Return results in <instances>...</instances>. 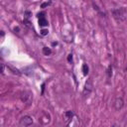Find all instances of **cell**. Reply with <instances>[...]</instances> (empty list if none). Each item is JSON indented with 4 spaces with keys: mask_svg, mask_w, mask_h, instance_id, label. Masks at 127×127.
Returning <instances> with one entry per match:
<instances>
[{
    "mask_svg": "<svg viewBox=\"0 0 127 127\" xmlns=\"http://www.w3.org/2000/svg\"><path fill=\"white\" fill-rule=\"evenodd\" d=\"M112 13V16L113 18L117 21V22H123L126 17H127V11L124 7H121V8H117V9H113L111 11Z\"/></svg>",
    "mask_w": 127,
    "mask_h": 127,
    "instance_id": "cell-1",
    "label": "cell"
},
{
    "mask_svg": "<svg viewBox=\"0 0 127 127\" xmlns=\"http://www.w3.org/2000/svg\"><path fill=\"white\" fill-rule=\"evenodd\" d=\"M93 90V84H92V81L91 80H87L85 82V85L83 87V90H82V95L83 96H87L91 93V91Z\"/></svg>",
    "mask_w": 127,
    "mask_h": 127,
    "instance_id": "cell-2",
    "label": "cell"
},
{
    "mask_svg": "<svg viewBox=\"0 0 127 127\" xmlns=\"http://www.w3.org/2000/svg\"><path fill=\"white\" fill-rule=\"evenodd\" d=\"M32 124H33V118H32L31 116H29V115L23 116V117L20 119V121H19V125H20V126H24V127L30 126V125H32Z\"/></svg>",
    "mask_w": 127,
    "mask_h": 127,
    "instance_id": "cell-3",
    "label": "cell"
},
{
    "mask_svg": "<svg viewBox=\"0 0 127 127\" xmlns=\"http://www.w3.org/2000/svg\"><path fill=\"white\" fill-rule=\"evenodd\" d=\"M20 98H21V100H22L24 103L29 104V103H31V101H32V99H33V94H32L30 91H24V92L21 93Z\"/></svg>",
    "mask_w": 127,
    "mask_h": 127,
    "instance_id": "cell-4",
    "label": "cell"
},
{
    "mask_svg": "<svg viewBox=\"0 0 127 127\" xmlns=\"http://www.w3.org/2000/svg\"><path fill=\"white\" fill-rule=\"evenodd\" d=\"M73 117H74V113H73V111H71V110L65 111V112L64 113V120L65 121V124H66V125H68L69 121H71Z\"/></svg>",
    "mask_w": 127,
    "mask_h": 127,
    "instance_id": "cell-5",
    "label": "cell"
},
{
    "mask_svg": "<svg viewBox=\"0 0 127 127\" xmlns=\"http://www.w3.org/2000/svg\"><path fill=\"white\" fill-rule=\"evenodd\" d=\"M124 105V100L121 98V97H117L115 100H114V103H113V106L116 110H120Z\"/></svg>",
    "mask_w": 127,
    "mask_h": 127,
    "instance_id": "cell-6",
    "label": "cell"
},
{
    "mask_svg": "<svg viewBox=\"0 0 127 127\" xmlns=\"http://www.w3.org/2000/svg\"><path fill=\"white\" fill-rule=\"evenodd\" d=\"M38 18H39V25L40 26H42V27H44V26H48L49 24H48V21L46 20V18H45V13H39L38 14Z\"/></svg>",
    "mask_w": 127,
    "mask_h": 127,
    "instance_id": "cell-7",
    "label": "cell"
},
{
    "mask_svg": "<svg viewBox=\"0 0 127 127\" xmlns=\"http://www.w3.org/2000/svg\"><path fill=\"white\" fill-rule=\"evenodd\" d=\"M43 54H44L45 56H50V55L52 54V50H51V48L44 47V48H43Z\"/></svg>",
    "mask_w": 127,
    "mask_h": 127,
    "instance_id": "cell-8",
    "label": "cell"
},
{
    "mask_svg": "<svg viewBox=\"0 0 127 127\" xmlns=\"http://www.w3.org/2000/svg\"><path fill=\"white\" fill-rule=\"evenodd\" d=\"M31 16H32V13L30 11H25V13H24V19L25 20H29Z\"/></svg>",
    "mask_w": 127,
    "mask_h": 127,
    "instance_id": "cell-9",
    "label": "cell"
},
{
    "mask_svg": "<svg viewBox=\"0 0 127 127\" xmlns=\"http://www.w3.org/2000/svg\"><path fill=\"white\" fill-rule=\"evenodd\" d=\"M82 71H83V74L84 75H87V73H88V66H87V64H83L82 65Z\"/></svg>",
    "mask_w": 127,
    "mask_h": 127,
    "instance_id": "cell-10",
    "label": "cell"
},
{
    "mask_svg": "<svg viewBox=\"0 0 127 127\" xmlns=\"http://www.w3.org/2000/svg\"><path fill=\"white\" fill-rule=\"evenodd\" d=\"M107 74H108V77H111L112 76V65H109L108 68H107Z\"/></svg>",
    "mask_w": 127,
    "mask_h": 127,
    "instance_id": "cell-11",
    "label": "cell"
},
{
    "mask_svg": "<svg viewBox=\"0 0 127 127\" xmlns=\"http://www.w3.org/2000/svg\"><path fill=\"white\" fill-rule=\"evenodd\" d=\"M9 68H10V69H11V70H12L14 73H17V74H20V73H21V72H20V71H19L17 68H14L12 65H9Z\"/></svg>",
    "mask_w": 127,
    "mask_h": 127,
    "instance_id": "cell-12",
    "label": "cell"
},
{
    "mask_svg": "<svg viewBox=\"0 0 127 127\" xmlns=\"http://www.w3.org/2000/svg\"><path fill=\"white\" fill-rule=\"evenodd\" d=\"M48 33H49V31H48V30H46V29H43V30L41 31V35H43V36L48 35Z\"/></svg>",
    "mask_w": 127,
    "mask_h": 127,
    "instance_id": "cell-13",
    "label": "cell"
},
{
    "mask_svg": "<svg viewBox=\"0 0 127 127\" xmlns=\"http://www.w3.org/2000/svg\"><path fill=\"white\" fill-rule=\"evenodd\" d=\"M67 61H68V63H71V62H72V55H71V54L68 55V57H67Z\"/></svg>",
    "mask_w": 127,
    "mask_h": 127,
    "instance_id": "cell-14",
    "label": "cell"
},
{
    "mask_svg": "<svg viewBox=\"0 0 127 127\" xmlns=\"http://www.w3.org/2000/svg\"><path fill=\"white\" fill-rule=\"evenodd\" d=\"M50 4H51V2H46V3H43V4H42V8H45L46 6H49Z\"/></svg>",
    "mask_w": 127,
    "mask_h": 127,
    "instance_id": "cell-15",
    "label": "cell"
},
{
    "mask_svg": "<svg viewBox=\"0 0 127 127\" xmlns=\"http://www.w3.org/2000/svg\"><path fill=\"white\" fill-rule=\"evenodd\" d=\"M1 65H2V69H1V72L3 73V72H4V69H5V65H4V64H2Z\"/></svg>",
    "mask_w": 127,
    "mask_h": 127,
    "instance_id": "cell-16",
    "label": "cell"
}]
</instances>
